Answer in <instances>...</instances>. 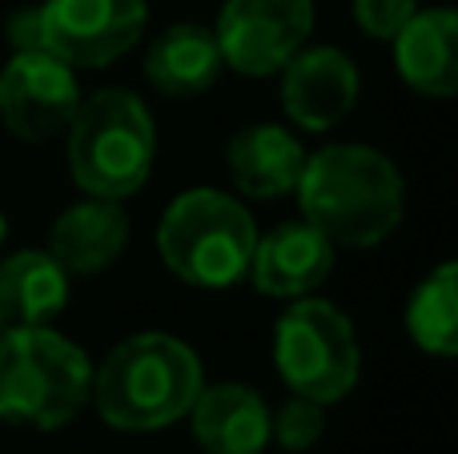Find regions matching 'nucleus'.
Here are the masks:
<instances>
[{
	"label": "nucleus",
	"mask_w": 458,
	"mask_h": 454,
	"mask_svg": "<svg viewBox=\"0 0 458 454\" xmlns=\"http://www.w3.org/2000/svg\"><path fill=\"white\" fill-rule=\"evenodd\" d=\"M414 13V0H354V24L370 40H394Z\"/></svg>",
	"instance_id": "nucleus-20"
},
{
	"label": "nucleus",
	"mask_w": 458,
	"mask_h": 454,
	"mask_svg": "<svg viewBox=\"0 0 458 454\" xmlns=\"http://www.w3.org/2000/svg\"><path fill=\"white\" fill-rule=\"evenodd\" d=\"M4 241H8V217L0 214V246H4Z\"/></svg>",
	"instance_id": "nucleus-22"
},
{
	"label": "nucleus",
	"mask_w": 458,
	"mask_h": 454,
	"mask_svg": "<svg viewBox=\"0 0 458 454\" xmlns=\"http://www.w3.org/2000/svg\"><path fill=\"white\" fill-rule=\"evenodd\" d=\"M306 157L310 153L285 125H245L225 145L229 181L242 198L253 201H274L298 189Z\"/></svg>",
	"instance_id": "nucleus-14"
},
{
	"label": "nucleus",
	"mask_w": 458,
	"mask_h": 454,
	"mask_svg": "<svg viewBox=\"0 0 458 454\" xmlns=\"http://www.w3.org/2000/svg\"><path fill=\"white\" fill-rule=\"evenodd\" d=\"M129 241V217L121 201L89 198L69 206L48 230V254L69 278H93L109 270Z\"/></svg>",
	"instance_id": "nucleus-13"
},
{
	"label": "nucleus",
	"mask_w": 458,
	"mask_h": 454,
	"mask_svg": "<svg viewBox=\"0 0 458 454\" xmlns=\"http://www.w3.org/2000/svg\"><path fill=\"white\" fill-rule=\"evenodd\" d=\"M77 105V72L48 48L13 53L0 69V121L21 141H48V137L64 133Z\"/></svg>",
	"instance_id": "nucleus-9"
},
{
	"label": "nucleus",
	"mask_w": 458,
	"mask_h": 454,
	"mask_svg": "<svg viewBox=\"0 0 458 454\" xmlns=\"http://www.w3.org/2000/svg\"><path fill=\"white\" fill-rule=\"evenodd\" d=\"M206 386L201 358L174 334H133L93 370L89 402L113 431H165L190 415Z\"/></svg>",
	"instance_id": "nucleus-2"
},
{
	"label": "nucleus",
	"mask_w": 458,
	"mask_h": 454,
	"mask_svg": "<svg viewBox=\"0 0 458 454\" xmlns=\"http://www.w3.org/2000/svg\"><path fill=\"white\" fill-rule=\"evenodd\" d=\"M185 418L206 454H261L269 447V407L245 383L201 386Z\"/></svg>",
	"instance_id": "nucleus-12"
},
{
	"label": "nucleus",
	"mask_w": 458,
	"mask_h": 454,
	"mask_svg": "<svg viewBox=\"0 0 458 454\" xmlns=\"http://www.w3.org/2000/svg\"><path fill=\"white\" fill-rule=\"evenodd\" d=\"M406 334L414 346L435 358H451L458 350V270L454 262H443L430 278L419 282V290L406 302Z\"/></svg>",
	"instance_id": "nucleus-18"
},
{
	"label": "nucleus",
	"mask_w": 458,
	"mask_h": 454,
	"mask_svg": "<svg viewBox=\"0 0 458 454\" xmlns=\"http://www.w3.org/2000/svg\"><path fill=\"white\" fill-rule=\"evenodd\" d=\"M334 270V246L301 217V222H282L258 238L245 278L258 286V294L269 298H306L318 290Z\"/></svg>",
	"instance_id": "nucleus-11"
},
{
	"label": "nucleus",
	"mask_w": 458,
	"mask_h": 454,
	"mask_svg": "<svg viewBox=\"0 0 458 454\" xmlns=\"http://www.w3.org/2000/svg\"><path fill=\"white\" fill-rule=\"evenodd\" d=\"M69 306V273L48 249H16L0 262V322L48 326Z\"/></svg>",
	"instance_id": "nucleus-17"
},
{
	"label": "nucleus",
	"mask_w": 458,
	"mask_h": 454,
	"mask_svg": "<svg viewBox=\"0 0 458 454\" xmlns=\"http://www.w3.org/2000/svg\"><path fill=\"white\" fill-rule=\"evenodd\" d=\"M358 64L342 48H298L282 69V109L306 133H326L358 101Z\"/></svg>",
	"instance_id": "nucleus-10"
},
{
	"label": "nucleus",
	"mask_w": 458,
	"mask_h": 454,
	"mask_svg": "<svg viewBox=\"0 0 458 454\" xmlns=\"http://www.w3.org/2000/svg\"><path fill=\"white\" fill-rule=\"evenodd\" d=\"M8 40H13L16 53H29V48H45V40H40V4L21 8V13L8 16Z\"/></svg>",
	"instance_id": "nucleus-21"
},
{
	"label": "nucleus",
	"mask_w": 458,
	"mask_h": 454,
	"mask_svg": "<svg viewBox=\"0 0 458 454\" xmlns=\"http://www.w3.org/2000/svg\"><path fill=\"white\" fill-rule=\"evenodd\" d=\"M222 69H225V61H222L214 29L190 24V21L165 29L149 45V53H145V77H149V85L161 97H174V101L201 97L206 88H214Z\"/></svg>",
	"instance_id": "nucleus-16"
},
{
	"label": "nucleus",
	"mask_w": 458,
	"mask_h": 454,
	"mask_svg": "<svg viewBox=\"0 0 458 454\" xmlns=\"http://www.w3.org/2000/svg\"><path fill=\"white\" fill-rule=\"evenodd\" d=\"M69 173L89 198L125 201L149 181L157 157V125L149 109L125 88L81 97L64 129Z\"/></svg>",
	"instance_id": "nucleus-4"
},
{
	"label": "nucleus",
	"mask_w": 458,
	"mask_h": 454,
	"mask_svg": "<svg viewBox=\"0 0 458 454\" xmlns=\"http://www.w3.org/2000/svg\"><path fill=\"white\" fill-rule=\"evenodd\" d=\"M314 32V0H225L214 37L225 69L274 77Z\"/></svg>",
	"instance_id": "nucleus-7"
},
{
	"label": "nucleus",
	"mask_w": 458,
	"mask_h": 454,
	"mask_svg": "<svg viewBox=\"0 0 458 454\" xmlns=\"http://www.w3.org/2000/svg\"><path fill=\"white\" fill-rule=\"evenodd\" d=\"M274 362L298 399L334 407L358 386L362 350L350 318L322 298H293L274 334Z\"/></svg>",
	"instance_id": "nucleus-6"
},
{
	"label": "nucleus",
	"mask_w": 458,
	"mask_h": 454,
	"mask_svg": "<svg viewBox=\"0 0 458 454\" xmlns=\"http://www.w3.org/2000/svg\"><path fill=\"white\" fill-rule=\"evenodd\" d=\"M322 402H310L293 394L277 415H269V442H277L290 454H306L310 447H318V439L326 434V415Z\"/></svg>",
	"instance_id": "nucleus-19"
},
{
	"label": "nucleus",
	"mask_w": 458,
	"mask_h": 454,
	"mask_svg": "<svg viewBox=\"0 0 458 454\" xmlns=\"http://www.w3.org/2000/svg\"><path fill=\"white\" fill-rule=\"evenodd\" d=\"M93 362L48 326L0 330V418L29 431H61L89 407Z\"/></svg>",
	"instance_id": "nucleus-3"
},
{
	"label": "nucleus",
	"mask_w": 458,
	"mask_h": 454,
	"mask_svg": "<svg viewBox=\"0 0 458 454\" xmlns=\"http://www.w3.org/2000/svg\"><path fill=\"white\" fill-rule=\"evenodd\" d=\"M145 0H45L40 40L72 69L113 64L145 37Z\"/></svg>",
	"instance_id": "nucleus-8"
},
{
	"label": "nucleus",
	"mask_w": 458,
	"mask_h": 454,
	"mask_svg": "<svg viewBox=\"0 0 458 454\" xmlns=\"http://www.w3.org/2000/svg\"><path fill=\"white\" fill-rule=\"evenodd\" d=\"M301 217L330 246L370 249L403 225L406 185L398 165L370 145H326L298 177Z\"/></svg>",
	"instance_id": "nucleus-1"
},
{
	"label": "nucleus",
	"mask_w": 458,
	"mask_h": 454,
	"mask_svg": "<svg viewBox=\"0 0 458 454\" xmlns=\"http://www.w3.org/2000/svg\"><path fill=\"white\" fill-rule=\"evenodd\" d=\"M394 64L422 97L446 101L458 88V16L454 8H427L403 24L394 40Z\"/></svg>",
	"instance_id": "nucleus-15"
},
{
	"label": "nucleus",
	"mask_w": 458,
	"mask_h": 454,
	"mask_svg": "<svg viewBox=\"0 0 458 454\" xmlns=\"http://www.w3.org/2000/svg\"><path fill=\"white\" fill-rule=\"evenodd\" d=\"M0 330H4V322H0Z\"/></svg>",
	"instance_id": "nucleus-23"
},
{
	"label": "nucleus",
	"mask_w": 458,
	"mask_h": 454,
	"mask_svg": "<svg viewBox=\"0 0 458 454\" xmlns=\"http://www.w3.org/2000/svg\"><path fill=\"white\" fill-rule=\"evenodd\" d=\"M258 225L253 214L222 189H185L169 201L157 225V254L185 286L225 290L245 278Z\"/></svg>",
	"instance_id": "nucleus-5"
}]
</instances>
